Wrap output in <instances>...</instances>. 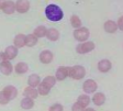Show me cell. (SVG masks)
I'll use <instances>...</instances> for the list:
<instances>
[{
	"instance_id": "6da1fadb",
	"label": "cell",
	"mask_w": 123,
	"mask_h": 111,
	"mask_svg": "<svg viewBox=\"0 0 123 111\" xmlns=\"http://www.w3.org/2000/svg\"><path fill=\"white\" fill-rule=\"evenodd\" d=\"M45 16L49 21L58 22L63 19L64 13H63V10L57 5H49L45 9Z\"/></svg>"
},
{
	"instance_id": "7a4b0ae2",
	"label": "cell",
	"mask_w": 123,
	"mask_h": 111,
	"mask_svg": "<svg viewBox=\"0 0 123 111\" xmlns=\"http://www.w3.org/2000/svg\"><path fill=\"white\" fill-rule=\"evenodd\" d=\"M85 75H86V70L80 65H76V66H73V67L68 68V76H70L72 78H74L76 80H79L81 78H84Z\"/></svg>"
},
{
	"instance_id": "3957f363",
	"label": "cell",
	"mask_w": 123,
	"mask_h": 111,
	"mask_svg": "<svg viewBox=\"0 0 123 111\" xmlns=\"http://www.w3.org/2000/svg\"><path fill=\"white\" fill-rule=\"evenodd\" d=\"M74 37L79 42H86L89 37V31L86 28H79L74 31Z\"/></svg>"
},
{
	"instance_id": "277c9868",
	"label": "cell",
	"mask_w": 123,
	"mask_h": 111,
	"mask_svg": "<svg viewBox=\"0 0 123 111\" xmlns=\"http://www.w3.org/2000/svg\"><path fill=\"white\" fill-rule=\"evenodd\" d=\"M93 49H95V43H93V42H90V41H87V42H84L82 44H79V45L76 47V51H77V53H79V54H86L88 52H91Z\"/></svg>"
},
{
	"instance_id": "5b68a950",
	"label": "cell",
	"mask_w": 123,
	"mask_h": 111,
	"mask_svg": "<svg viewBox=\"0 0 123 111\" xmlns=\"http://www.w3.org/2000/svg\"><path fill=\"white\" fill-rule=\"evenodd\" d=\"M2 93L7 97L8 100H12V99H14L15 97H17L18 90H17V88L13 87V86H7V87L3 88Z\"/></svg>"
},
{
	"instance_id": "8992f818",
	"label": "cell",
	"mask_w": 123,
	"mask_h": 111,
	"mask_svg": "<svg viewBox=\"0 0 123 111\" xmlns=\"http://www.w3.org/2000/svg\"><path fill=\"white\" fill-rule=\"evenodd\" d=\"M82 88H84L85 92H87V93L95 92V91L97 90V83H96L95 80H92V79H88V80H86V81L84 83Z\"/></svg>"
},
{
	"instance_id": "52a82bcc",
	"label": "cell",
	"mask_w": 123,
	"mask_h": 111,
	"mask_svg": "<svg viewBox=\"0 0 123 111\" xmlns=\"http://www.w3.org/2000/svg\"><path fill=\"white\" fill-rule=\"evenodd\" d=\"M15 6V10L19 13H24L30 9V2L25 1V0H19L18 2L14 3Z\"/></svg>"
},
{
	"instance_id": "ba28073f",
	"label": "cell",
	"mask_w": 123,
	"mask_h": 111,
	"mask_svg": "<svg viewBox=\"0 0 123 111\" xmlns=\"http://www.w3.org/2000/svg\"><path fill=\"white\" fill-rule=\"evenodd\" d=\"M40 61H41L43 64H49L53 61V54L52 52L49 51H43L40 54Z\"/></svg>"
},
{
	"instance_id": "9c48e42d",
	"label": "cell",
	"mask_w": 123,
	"mask_h": 111,
	"mask_svg": "<svg viewBox=\"0 0 123 111\" xmlns=\"http://www.w3.org/2000/svg\"><path fill=\"white\" fill-rule=\"evenodd\" d=\"M18 54V49L14 46H8L6 49V52H5V55H6V58L7 61L9 60H13L15 56Z\"/></svg>"
},
{
	"instance_id": "30bf717a",
	"label": "cell",
	"mask_w": 123,
	"mask_h": 111,
	"mask_svg": "<svg viewBox=\"0 0 123 111\" xmlns=\"http://www.w3.org/2000/svg\"><path fill=\"white\" fill-rule=\"evenodd\" d=\"M98 69H99L100 72H102V73L109 72V70L111 69V62L110 61H108V60L100 61V62L98 63Z\"/></svg>"
},
{
	"instance_id": "8fae6325",
	"label": "cell",
	"mask_w": 123,
	"mask_h": 111,
	"mask_svg": "<svg viewBox=\"0 0 123 111\" xmlns=\"http://www.w3.org/2000/svg\"><path fill=\"white\" fill-rule=\"evenodd\" d=\"M68 76V67H64V66H62L57 69L56 72V78L55 79L57 80H64L65 78Z\"/></svg>"
},
{
	"instance_id": "7c38bea8",
	"label": "cell",
	"mask_w": 123,
	"mask_h": 111,
	"mask_svg": "<svg viewBox=\"0 0 123 111\" xmlns=\"http://www.w3.org/2000/svg\"><path fill=\"white\" fill-rule=\"evenodd\" d=\"M0 72L2 73L3 75H10L12 73V65L8 61H6L2 64H0Z\"/></svg>"
},
{
	"instance_id": "4fadbf2b",
	"label": "cell",
	"mask_w": 123,
	"mask_h": 111,
	"mask_svg": "<svg viewBox=\"0 0 123 111\" xmlns=\"http://www.w3.org/2000/svg\"><path fill=\"white\" fill-rule=\"evenodd\" d=\"M24 96H25V98H29V99H32L33 100L34 98H36L38 96L37 93V90H36L35 88H31V87H28L24 89Z\"/></svg>"
},
{
	"instance_id": "5bb4252c",
	"label": "cell",
	"mask_w": 123,
	"mask_h": 111,
	"mask_svg": "<svg viewBox=\"0 0 123 111\" xmlns=\"http://www.w3.org/2000/svg\"><path fill=\"white\" fill-rule=\"evenodd\" d=\"M40 83H41V79H40V76L38 75L33 74V75H31L30 77H29L28 84H29V86H30L31 88H35L36 86L40 85Z\"/></svg>"
},
{
	"instance_id": "9a60e30c",
	"label": "cell",
	"mask_w": 123,
	"mask_h": 111,
	"mask_svg": "<svg viewBox=\"0 0 123 111\" xmlns=\"http://www.w3.org/2000/svg\"><path fill=\"white\" fill-rule=\"evenodd\" d=\"M117 29H118L117 23L112 20H109L105 23V30L108 32V33H114V32L117 31Z\"/></svg>"
},
{
	"instance_id": "2e32d148",
	"label": "cell",
	"mask_w": 123,
	"mask_h": 111,
	"mask_svg": "<svg viewBox=\"0 0 123 111\" xmlns=\"http://www.w3.org/2000/svg\"><path fill=\"white\" fill-rule=\"evenodd\" d=\"M92 101H93V103H95L96 106H101V105L105 101V97L103 93L97 92L93 95V97H92Z\"/></svg>"
},
{
	"instance_id": "e0dca14e",
	"label": "cell",
	"mask_w": 123,
	"mask_h": 111,
	"mask_svg": "<svg viewBox=\"0 0 123 111\" xmlns=\"http://www.w3.org/2000/svg\"><path fill=\"white\" fill-rule=\"evenodd\" d=\"M46 36H47L49 40H51V41H57L59 37V33L56 29L52 28V29H49V30L46 31Z\"/></svg>"
},
{
	"instance_id": "ac0fdd59",
	"label": "cell",
	"mask_w": 123,
	"mask_h": 111,
	"mask_svg": "<svg viewBox=\"0 0 123 111\" xmlns=\"http://www.w3.org/2000/svg\"><path fill=\"white\" fill-rule=\"evenodd\" d=\"M2 10L5 11V13H7V14H11V13H13L14 10H15L14 2H13V1H6Z\"/></svg>"
},
{
	"instance_id": "d6986e66",
	"label": "cell",
	"mask_w": 123,
	"mask_h": 111,
	"mask_svg": "<svg viewBox=\"0 0 123 111\" xmlns=\"http://www.w3.org/2000/svg\"><path fill=\"white\" fill-rule=\"evenodd\" d=\"M25 45V35L23 34H18L14 37V47H22Z\"/></svg>"
},
{
	"instance_id": "ffe728a7",
	"label": "cell",
	"mask_w": 123,
	"mask_h": 111,
	"mask_svg": "<svg viewBox=\"0 0 123 111\" xmlns=\"http://www.w3.org/2000/svg\"><path fill=\"white\" fill-rule=\"evenodd\" d=\"M89 102H90V98L87 95L79 96V97H78V100H77V103H78L80 107H82V108H86V107L89 105Z\"/></svg>"
},
{
	"instance_id": "44dd1931",
	"label": "cell",
	"mask_w": 123,
	"mask_h": 111,
	"mask_svg": "<svg viewBox=\"0 0 123 111\" xmlns=\"http://www.w3.org/2000/svg\"><path fill=\"white\" fill-rule=\"evenodd\" d=\"M46 28L44 25H40V26H37V28H35V30H34V33H33V35L35 36L36 39L37 37H43V36H45L46 35Z\"/></svg>"
},
{
	"instance_id": "7402d4cb",
	"label": "cell",
	"mask_w": 123,
	"mask_h": 111,
	"mask_svg": "<svg viewBox=\"0 0 123 111\" xmlns=\"http://www.w3.org/2000/svg\"><path fill=\"white\" fill-rule=\"evenodd\" d=\"M55 83H56V79H55V77H53V76H47V77H45L43 79V81H42V84H43L45 87L49 88V89H51V88L55 85Z\"/></svg>"
},
{
	"instance_id": "603a6c76",
	"label": "cell",
	"mask_w": 123,
	"mask_h": 111,
	"mask_svg": "<svg viewBox=\"0 0 123 111\" xmlns=\"http://www.w3.org/2000/svg\"><path fill=\"white\" fill-rule=\"evenodd\" d=\"M29 69V66L28 64H25V63H18V64L15 65V72H17V74H24V73H26Z\"/></svg>"
},
{
	"instance_id": "cb8c5ba5",
	"label": "cell",
	"mask_w": 123,
	"mask_h": 111,
	"mask_svg": "<svg viewBox=\"0 0 123 111\" xmlns=\"http://www.w3.org/2000/svg\"><path fill=\"white\" fill-rule=\"evenodd\" d=\"M36 43H37V39H36L33 34H29L28 36H25V45L26 46L32 47V46H34Z\"/></svg>"
},
{
	"instance_id": "d4e9b609",
	"label": "cell",
	"mask_w": 123,
	"mask_h": 111,
	"mask_svg": "<svg viewBox=\"0 0 123 111\" xmlns=\"http://www.w3.org/2000/svg\"><path fill=\"white\" fill-rule=\"evenodd\" d=\"M33 100L32 99H29V98H24L22 101H21V107H22L23 109H31L33 108Z\"/></svg>"
},
{
	"instance_id": "484cf974",
	"label": "cell",
	"mask_w": 123,
	"mask_h": 111,
	"mask_svg": "<svg viewBox=\"0 0 123 111\" xmlns=\"http://www.w3.org/2000/svg\"><path fill=\"white\" fill-rule=\"evenodd\" d=\"M70 24H72V26H74V28L79 29L80 25H81V21H80L79 17L73 16L72 18H70Z\"/></svg>"
},
{
	"instance_id": "4316f807",
	"label": "cell",
	"mask_w": 123,
	"mask_h": 111,
	"mask_svg": "<svg viewBox=\"0 0 123 111\" xmlns=\"http://www.w3.org/2000/svg\"><path fill=\"white\" fill-rule=\"evenodd\" d=\"M49 88L45 87V86H44L42 83H40V85H38V89H37V93H38V95L46 96V95H49Z\"/></svg>"
},
{
	"instance_id": "83f0119b",
	"label": "cell",
	"mask_w": 123,
	"mask_h": 111,
	"mask_svg": "<svg viewBox=\"0 0 123 111\" xmlns=\"http://www.w3.org/2000/svg\"><path fill=\"white\" fill-rule=\"evenodd\" d=\"M49 111H63V107L61 105H58V103H56V105H53L49 108Z\"/></svg>"
},
{
	"instance_id": "f1b7e54d",
	"label": "cell",
	"mask_w": 123,
	"mask_h": 111,
	"mask_svg": "<svg viewBox=\"0 0 123 111\" xmlns=\"http://www.w3.org/2000/svg\"><path fill=\"white\" fill-rule=\"evenodd\" d=\"M8 102H9V100L7 99V97L2 93V91H0V103H1V105H6V103H8Z\"/></svg>"
},
{
	"instance_id": "f546056e",
	"label": "cell",
	"mask_w": 123,
	"mask_h": 111,
	"mask_svg": "<svg viewBox=\"0 0 123 111\" xmlns=\"http://www.w3.org/2000/svg\"><path fill=\"white\" fill-rule=\"evenodd\" d=\"M73 111H84V108H82V107H80L79 105H78V103H75L74 106H73V109H72Z\"/></svg>"
},
{
	"instance_id": "4dcf8cb0",
	"label": "cell",
	"mask_w": 123,
	"mask_h": 111,
	"mask_svg": "<svg viewBox=\"0 0 123 111\" xmlns=\"http://www.w3.org/2000/svg\"><path fill=\"white\" fill-rule=\"evenodd\" d=\"M117 26H118L120 30H123V17H120V19H119V21H118V24H117Z\"/></svg>"
},
{
	"instance_id": "1f68e13d",
	"label": "cell",
	"mask_w": 123,
	"mask_h": 111,
	"mask_svg": "<svg viewBox=\"0 0 123 111\" xmlns=\"http://www.w3.org/2000/svg\"><path fill=\"white\" fill-rule=\"evenodd\" d=\"M6 61H7V58H6L5 53H1V52H0V64H2V63L6 62Z\"/></svg>"
},
{
	"instance_id": "d6a6232c",
	"label": "cell",
	"mask_w": 123,
	"mask_h": 111,
	"mask_svg": "<svg viewBox=\"0 0 123 111\" xmlns=\"http://www.w3.org/2000/svg\"><path fill=\"white\" fill-rule=\"evenodd\" d=\"M5 2H6V1H2V0H0V9L3 8V6H5Z\"/></svg>"
},
{
	"instance_id": "836d02e7",
	"label": "cell",
	"mask_w": 123,
	"mask_h": 111,
	"mask_svg": "<svg viewBox=\"0 0 123 111\" xmlns=\"http://www.w3.org/2000/svg\"><path fill=\"white\" fill-rule=\"evenodd\" d=\"M84 111H95V110H93L92 108H88V109H85Z\"/></svg>"
}]
</instances>
